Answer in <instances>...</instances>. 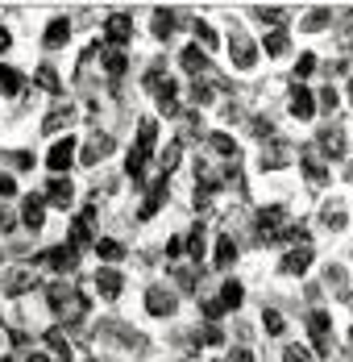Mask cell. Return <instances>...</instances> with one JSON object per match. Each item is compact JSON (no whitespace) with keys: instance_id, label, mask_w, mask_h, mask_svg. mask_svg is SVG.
<instances>
[{"instance_id":"cell-28","label":"cell","mask_w":353,"mask_h":362,"mask_svg":"<svg viewBox=\"0 0 353 362\" xmlns=\"http://www.w3.org/2000/svg\"><path fill=\"white\" fill-rule=\"evenodd\" d=\"M220 308H241V284L237 279H229L220 288Z\"/></svg>"},{"instance_id":"cell-27","label":"cell","mask_w":353,"mask_h":362,"mask_svg":"<svg viewBox=\"0 0 353 362\" xmlns=\"http://www.w3.org/2000/svg\"><path fill=\"white\" fill-rule=\"evenodd\" d=\"M304 180L312 183V187H324V183H328V171L320 167L316 158H304Z\"/></svg>"},{"instance_id":"cell-20","label":"cell","mask_w":353,"mask_h":362,"mask_svg":"<svg viewBox=\"0 0 353 362\" xmlns=\"http://www.w3.org/2000/svg\"><path fill=\"white\" fill-rule=\"evenodd\" d=\"M312 246H299V250H287L282 254V262H279V271L282 275H308V267H312Z\"/></svg>"},{"instance_id":"cell-23","label":"cell","mask_w":353,"mask_h":362,"mask_svg":"<svg viewBox=\"0 0 353 362\" xmlns=\"http://www.w3.org/2000/svg\"><path fill=\"white\" fill-rule=\"evenodd\" d=\"M262 50H266L270 59H287V54H291V37H287V30H270L266 42H262Z\"/></svg>"},{"instance_id":"cell-26","label":"cell","mask_w":353,"mask_h":362,"mask_svg":"<svg viewBox=\"0 0 353 362\" xmlns=\"http://www.w3.org/2000/svg\"><path fill=\"white\" fill-rule=\"evenodd\" d=\"M204 67H208V63H204V50L187 46V50H183V71L187 75H204Z\"/></svg>"},{"instance_id":"cell-9","label":"cell","mask_w":353,"mask_h":362,"mask_svg":"<svg viewBox=\"0 0 353 362\" xmlns=\"http://www.w3.org/2000/svg\"><path fill=\"white\" fill-rule=\"evenodd\" d=\"M30 96H42L46 105L50 100H63L67 96V83H63V71L54 67V63H34V71H30Z\"/></svg>"},{"instance_id":"cell-1","label":"cell","mask_w":353,"mask_h":362,"mask_svg":"<svg viewBox=\"0 0 353 362\" xmlns=\"http://www.w3.org/2000/svg\"><path fill=\"white\" fill-rule=\"evenodd\" d=\"M37 291H42V271H37L30 258H25V262H4V267H0V300H8L13 308L25 304V300H34Z\"/></svg>"},{"instance_id":"cell-2","label":"cell","mask_w":353,"mask_h":362,"mask_svg":"<svg viewBox=\"0 0 353 362\" xmlns=\"http://www.w3.org/2000/svg\"><path fill=\"white\" fill-rule=\"evenodd\" d=\"M30 262L42 271V279H75V275H79V267H83V254L71 250L67 242H50V246L34 250Z\"/></svg>"},{"instance_id":"cell-40","label":"cell","mask_w":353,"mask_h":362,"mask_svg":"<svg viewBox=\"0 0 353 362\" xmlns=\"http://www.w3.org/2000/svg\"><path fill=\"white\" fill-rule=\"evenodd\" d=\"M349 105H353V100H349Z\"/></svg>"},{"instance_id":"cell-18","label":"cell","mask_w":353,"mask_h":362,"mask_svg":"<svg viewBox=\"0 0 353 362\" xmlns=\"http://www.w3.org/2000/svg\"><path fill=\"white\" fill-rule=\"evenodd\" d=\"M287 112H291L295 121H312V117H316V96H312V88H291Z\"/></svg>"},{"instance_id":"cell-16","label":"cell","mask_w":353,"mask_h":362,"mask_svg":"<svg viewBox=\"0 0 353 362\" xmlns=\"http://www.w3.org/2000/svg\"><path fill=\"white\" fill-rule=\"evenodd\" d=\"M92 254H96V262H100V267H121V262H125V242H121V238H112V233H100V238H96V246H92Z\"/></svg>"},{"instance_id":"cell-33","label":"cell","mask_w":353,"mask_h":362,"mask_svg":"<svg viewBox=\"0 0 353 362\" xmlns=\"http://www.w3.org/2000/svg\"><path fill=\"white\" fill-rule=\"evenodd\" d=\"M196 37H200V42H204V46H212V50H216V46H220V37H216V30H212L208 21H200V25H196Z\"/></svg>"},{"instance_id":"cell-14","label":"cell","mask_w":353,"mask_h":362,"mask_svg":"<svg viewBox=\"0 0 353 362\" xmlns=\"http://www.w3.org/2000/svg\"><path fill=\"white\" fill-rule=\"evenodd\" d=\"M0 96L8 105H21L30 96V71L17 67V63H0Z\"/></svg>"},{"instance_id":"cell-34","label":"cell","mask_w":353,"mask_h":362,"mask_svg":"<svg viewBox=\"0 0 353 362\" xmlns=\"http://www.w3.org/2000/svg\"><path fill=\"white\" fill-rule=\"evenodd\" d=\"M341 225H345V209H341V204H333V209L324 213V229H341Z\"/></svg>"},{"instance_id":"cell-21","label":"cell","mask_w":353,"mask_h":362,"mask_svg":"<svg viewBox=\"0 0 353 362\" xmlns=\"http://www.w3.org/2000/svg\"><path fill=\"white\" fill-rule=\"evenodd\" d=\"M138 150H145V154H154V146H158V121L154 117H141L138 121Z\"/></svg>"},{"instance_id":"cell-37","label":"cell","mask_w":353,"mask_h":362,"mask_svg":"<svg viewBox=\"0 0 353 362\" xmlns=\"http://www.w3.org/2000/svg\"><path fill=\"white\" fill-rule=\"evenodd\" d=\"M233 362H253V350H233Z\"/></svg>"},{"instance_id":"cell-24","label":"cell","mask_w":353,"mask_h":362,"mask_svg":"<svg viewBox=\"0 0 353 362\" xmlns=\"http://www.w3.org/2000/svg\"><path fill=\"white\" fill-rule=\"evenodd\" d=\"M150 34L158 37V42H167V37L175 34V13L171 8H154V30Z\"/></svg>"},{"instance_id":"cell-10","label":"cell","mask_w":353,"mask_h":362,"mask_svg":"<svg viewBox=\"0 0 353 362\" xmlns=\"http://www.w3.org/2000/svg\"><path fill=\"white\" fill-rule=\"evenodd\" d=\"M125 288H129V279H125L121 267H96V271H92V296H96V300L116 304V300L125 296Z\"/></svg>"},{"instance_id":"cell-29","label":"cell","mask_w":353,"mask_h":362,"mask_svg":"<svg viewBox=\"0 0 353 362\" xmlns=\"http://www.w3.org/2000/svg\"><path fill=\"white\" fill-rule=\"evenodd\" d=\"M208 146L216 150V154H225V158H233V154H237V142H233L229 134H212V138H208Z\"/></svg>"},{"instance_id":"cell-19","label":"cell","mask_w":353,"mask_h":362,"mask_svg":"<svg viewBox=\"0 0 353 362\" xmlns=\"http://www.w3.org/2000/svg\"><path fill=\"white\" fill-rule=\"evenodd\" d=\"M316 146L328 154V158H345V146H349V138H345V129L341 125H324L316 134Z\"/></svg>"},{"instance_id":"cell-7","label":"cell","mask_w":353,"mask_h":362,"mask_svg":"<svg viewBox=\"0 0 353 362\" xmlns=\"http://www.w3.org/2000/svg\"><path fill=\"white\" fill-rule=\"evenodd\" d=\"M42 167H46V175H71L79 167V134H63V138L46 142Z\"/></svg>"},{"instance_id":"cell-30","label":"cell","mask_w":353,"mask_h":362,"mask_svg":"<svg viewBox=\"0 0 353 362\" xmlns=\"http://www.w3.org/2000/svg\"><path fill=\"white\" fill-rule=\"evenodd\" d=\"M13 46H17V30L13 25H0V63H8Z\"/></svg>"},{"instance_id":"cell-3","label":"cell","mask_w":353,"mask_h":362,"mask_svg":"<svg viewBox=\"0 0 353 362\" xmlns=\"http://www.w3.org/2000/svg\"><path fill=\"white\" fill-rule=\"evenodd\" d=\"M79 121H83V112H79V100H50L42 117H37V134L46 138V142H54V138H63V134H79Z\"/></svg>"},{"instance_id":"cell-11","label":"cell","mask_w":353,"mask_h":362,"mask_svg":"<svg viewBox=\"0 0 353 362\" xmlns=\"http://www.w3.org/2000/svg\"><path fill=\"white\" fill-rule=\"evenodd\" d=\"M71 42H75V21H71V17H50V21L37 30V46H42L46 54L67 50Z\"/></svg>"},{"instance_id":"cell-4","label":"cell","mask_w":353,"mask_h":362,"mask_svg":"<svg viewBox=\"0 0 353 362\" xmlns=\"http://www.w3.org/2000/svg\"><path fill=\"white\" fill-rule=\"evenodd\" d=\"M37 192H42V200H46L50 213H67L71 217V213L83 204V187H79L75 175H46Z\"/></svg>"},{"instance_id":"cell-32","label":"cell","mask_w":353,"mask_h":362,"mask_svg":"<svg viewBox=\"0 0 353 362\" xmlns=\"http://www.w3.org/2000/svg\"><path fill=\"white\" fill-rule=\"evenodd\" d=\"M282 362H316V358H312V350H304V346H287V350H282Z\"/></svg>"},{"instance_id":"cell-15","label":"cell","mask_w":353,"mask_h":362,"mask_svg":"<svg viewBox=\"0 0 353 362\" xmlns=\"http://www.w3.org/2000/svg\"><path fill=\"white\" fill-rule=\"evenodd\" d=\"M141 308H145V317L167 321V317L179 313V296L171 288H162V284H154V288H145V296H141Z\"/></svg>"},{"instance_id":"cell-36","label":"cell","mask_w":353,"mask_h":362,"mask_svg":"<svg viewBox=\"0 0 353 362\" xmlns=\"http://www.w3.org/2000/svg\"><path fill=\"white\" fill-rule=\"evenodd\" d=\"M316 63H320L316 54H299V67H295V71H299V75H312V71H316Z\"/></svg>"},{"instance_id":"cell-5","label":"cell","mask_w":353,"mask_h":362,"mask_svg":"<svg viewBox=\"0 0 353 362\" xmlns=\"http://www.w3.org/2000/svg\"><path fill=\"white\" fill-rule=\"evenodd\" d=\"M96 221H100V209L96 204H79L75 213L67 217V233H63V242H67L71 250H79V254H88L92 246H96V238H100V229H96Z\"/></svg>"},{"instance_id":"cell-17","label":"cell","mask_w":353,"mask_h":362,"mask_svg":"<svg viewBox=\"0 0 353 362\" xmlns=\"http://www.w3.org/2000/svg\"><path fill=\"white\" fill-rule=\"evenodd\" d=\"M229 54H233V67H237V71H253V67H258V42H253V37H246V34L233 37Z\"/></svg>"},{"instance_id":"cell-8","label":"cell","mask_w":353,"mask_h":362,"mask_svg":"<svg viewBox=\"0 0 353 362\" xmlns=\"http://www.w3.org/2000/svg\"><path fill=\"white\" fill-rule=\"evenodd\" d=\"M13 213H17V233H30L37 238L42 229H46V217H50V209H46V200H42V192H21V200L13 204Z\"/></svg>"},{"instance_id":"cell-31","label":"cell","mask_w":353,"mask_h":362,"mask_svg":"<svg viewBox=\"0 0 353 362\" xmlns=\"http://www.w3.org/2000/svg\"><path fill=\"white\" fill-rule=\"evenodd\" d=\"M179 158H183V146L171 142V146H167V154H162V171H175V167H179Z\"/></svg>"},{"instance_id":"cell-39","label":"cell","mask_w":353,"mask_h":362,"mask_svg":"<svg viewBox=\"0 0 353 362\" xmlns=\"http://www.w3.org/2000/svg\"><path fill=\"white\" fill-rule=\"evenodd\" d=\"M345 337H349V346H353V329H349V333H345Z\"/></svg>"},{"instance_id":"cell-25","label":"cell","mask_w":353,"mask_h":362,"mask_svg":"<svg viewBox=\"0 0 353 362\" xmlns=\"http://www.w3.org/2000/svg\"><path fill=\"white\" fill-rule=\"evenodd\" d=\"M233 258H237V246H233V238H216V262L212 267H233Z\"/></svg>"},{"instance_id":"cell-12","label":"cell","mask_w":353,"mask_h":362,"mask_svg":"<svg viewBox=\"0 0 353 362\" xmlns=\"http://www.w3.org/2000/svg\"><path fill=\"white\" fill-rule=\"evenodd\" d=\"M133 42V17L121 8V13H108L104 25H100V46H108V50H125Z\"/></svg>"},{"instance_id":"cell-35","label":"cell","mask_w":353,"mask_h":362,"mask_svg":"<svg viewBox=\"0 0 353 362\" xmlns=\"http://www.w3.org/2000/svg\"><path fill=\"white\" fill-rule=\"evenodd\" d=\"M282 329H287V321H282L279 313H266V333H275V337H279Z\"/></svg>"},{"instance_id":"cell-13","label":"cell","mask_w":353,"mask_h":362,"mask_svg":"<svg viewBox=\"0 0 353 362\" xmlns=\"http://www.w3.org/2000/svg\"><path fill=\"white\" fill-rule=\"evenodd\" d=\"M0 167L13 171L17 180H25V175H34L37 167H42V154H37L34 146H8V150H0Z\"/></svg>"},{"instance_id":"cell-22","label":"cell","mask_w":353,"mask_h":362,"mask_svg":"<svg viewBox=\"0 0 353 362\" xmlns=\"http://www.w3.org/2000/svg\"><path fill=\"white\" fill-rule=\"evenodd\" d=\"M21 192H25L21 180H17L13 171H4V167H0V204H17V200H21Z\"/></svg>"},{"instance_id":"cell-6","label":"cell","mask_w":353,"mask_h":362,"mask_svg":"<svg viewBox=\"0 0 353 362\" xmlns=\"http://www.w3.org/2000/svg\"><path fill=\"white\" fill-rule=\"evenodd\" d=\"M112 154H116V138H112V129H96V125H88V134H79V167L96 171V167H104Z\"/></svg>"},{"instance_id":"cell-38","label":"cell","mask_w":353,"mask_h":362,"mask_svg":"<svg viewBox=\"0 0 353 362\" xmlns=\"http://www.w3.org/2000/svg\"><path fill=\"white\" fill-rule=\"evenodd\" d=\"M0 362H17V354H8V350H0Z\"/></svg>"}]
</instances>
